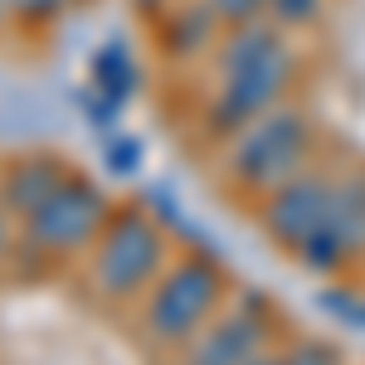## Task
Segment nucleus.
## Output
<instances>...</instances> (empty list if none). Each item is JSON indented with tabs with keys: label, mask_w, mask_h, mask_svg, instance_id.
Masks as SVG:
<instances>
[{
	"label": "nucleus",
	"mask_w": 365,
	"mask_h": 365,
	"mask_svg": "<svg viewBox=\"0 0 365 365\" xmlns=\"http://www.w3.org/2000/svg\"><path fill=\"white\" fill-rule=\"evenodd\" d=\"M292 78V49L278 25H229V39L220 44V83L210 103L215 132H244L253 117L278 108L282 88Z\"/></svg>",
	"instance_id": "obj_1"
},
{
	"label": "nucleus",
	"mask_w": 365,
	"mask_h": 365,
	"mask_svg": "<svg viewBox=\"0 0 365 365\" xmlns=\"http://www.w3.org/2000/svg\"><path fill=\"white\" fill-rule=\"evenodd\" d=\"M166 273V234L146 215H122L93 239V287L108 302H127Z\"/></svg>",
	"instance_id": "obj_2"
},
{
	"label": "nucleus",
	"mask_w": 365,
	"mask_h": 365,
	"mask_svg": "<svg viewBox=\"0 0 365 365\" xmlns=\"http://www.w3.org/2000/svg\"><path fill=\"white\" fill-rule=\"evenodd\" d=\"M234 156L229 170L244 180V185H263V190H278L282 180H292L302 161H307L312 146V122L297 108H268L263 117H253L244 132H234Z\"/></svg>",
	"instance_id": "obj_3"
},
{
	"label": "nucleus",
	"mask_w": 365,
	"mask_h": 365,
	"mask_svg": "<svg viewBox=\"0 0 365 365\" xmlns=\"http://www.w3.org/2000/svg\"><path fill=\"white\" fill-rule=\"evenodd\" d=\"M215 312H220V273L210 263L190 258V263L166 268L151 282V302L141 312V327H146L151 341L175 346V341L205 331L215 322Z\"/></svg>",
	"instance_id": "obj_4"
},
{
	"label": "nucleus",
	"mask_w": 365,
	"mask_h": 365,
	"mask_svg": "<svg viewBox=\"0 0 365 365\" xmlns=\"http://www.w3.org/2000/svg\"><path fill=\"white\" fill-rule=\"evenodd\" d=\"M103 225H108L103 190L78 180V175H68L54 195L29 215V239L49 253H78L103 234Z\"/></svg>",
	"instance_id": "obj_5"
},
{
	"label": "nucleus",
	"mask_w": 365,
	"mask_h": 365,
	"mask_svg": "<svg viewBox=\"0 0 365 365\" xmlns=\"http://www.w3.org/2000/svg\"><path fill=\"white\" fill-rule=\"evenodd\" d=\"M361 249H365V175H346L331 190L322 229L297 249V258L327 273V268H341L346 258H356Z\"/></svg>",
	"instance_id": "obj_6"
},
{
	"label": "nucleus",
	"mask_w": 365,
	"mask_h": 365,
	"mask_svg": "<svg viewBox=\"0 0 365 365\" xmlns=\"http://www.w3.org/2000/svg\"><path fill=\"white\" fill-rule=\"evenodd\" d=\"M331 190H336V180H327V175H302V170H297L292 180H282L278 190L268 195V205H263L268 234L297 253L312 234L322 229L327 205H331Z\"/></svg>",
	"instance_id": "obj_7"
},
{
	"label": "nucleus",
	"mask_w": 365,
	"mask_h": 365,
	"mask_svg": "<svg viewBox=\"0 0 365 365\" xmlns=\"http://www.w3.org/2000/svg\"><path fill=\"white\" fill-rule=\"evenodd\" d=\"M268 351V322L263 312H229V317H215L200 341L185 351V365H249L253 356Z\"/></svg>",
	"instance_id": "obj_8"
},
{
	"label": "nucleus",
	"mask_w": 365,
	"mask_h": 365,
	"mask_svg": "<svg viewBox=\"0 0 365 365\" xmlns=\"http://www.w3.org/2000/svg\"><path fill=\"white\" fill-rule=\"evenodd\" d=\"M63 180H68V170L58 166V161H49V156H25V161H15V166L5 170V180H0V205L29 220Z\"/></svg>",
	"instance_id": "obj_9"
},
{
	"label": "nucleus",
	"mask_w": 365,
	"mask_h": 365,
	"mask_svg": "<svg viewBox=\"0 0 365 365\" xmlns=\"http://www.w3.org/2000/svg\"><path fill=\"white\" fill-rule=\"evenodd\" d=\"M93 93H103V98H113V103H127L132 93H137V58L132 49L113 39V44H103L98 54H93Z\"/></svg>",
	"instance_id": "obj_10"
},
{
	"label": "nucleus",
	"mask_w": 365,
	"mask_h": 365,
	"mask_svg": "<svg viewBox=\"0 0 365 365\" xmlns=\"http://www.w3.org/2000/svg\"><path fill=\"white\" fill-rule=\"evenodd\" d=\"M215 25H220V15H215L205 0H190V5L170 10V34H175V49H180V54H200V49H210Z\"/></svg>",
	"instance_id": "obj_11"
},
{
	"label": "nucleus",
	"mask_w": 365,
	"mask_h": 365,
	"mask_svg": "<svg viewBox=\"0 0 365 365\" xmlns=\"http://www.w3.org/2000/svg\"><path fill=\"white\" fill-rule=\"evenodd\" d=\"M263 15H273V25H278V29L312 25V20L322 15V0H268V10H263Z\"/></svg>",
	"instance_id": "obj_12"
},
{
	"label": "nucleus",
	"mask_w": 365,
	"mask_h": 365,
	"mask_svg": "<svg viewBox=\"0 0 365 365\" xmlns=\"http://www.w3.org/2000/svg\"><path fill=\"white\" fill-rule=\"evenodd\" d=\"M205 5L220 15V25H249L268 10V0H205Z\"/></svg>",
	"instance_id": "obj_13"
},
{
	"label": "nucleus",
	"mask_w": 365,
	"mask_h": 365,
	"mask_svg": "<svg viewBox=\"0 0 365 365\" xmlns=\"http://www.w3.org/2000/svg\"><path fill=\"white\" fill-rule=\"evenodd\" d=\"M278 365H336V356H331V346H322V341H302V346L282 351Z\"/></svg>",
	"instance_id": "obj_14"
},
{
	"label": "nucleus",
	"mask_w": 365,
	"mask_h": 365,
	"mask_svg": "<svg viewBox=\"0 0 365 365\" xmlns=\"http://www.w3.org/2000/svg\"><path fill=\"white\" fill-rule=\"evenodd\" d=\"M0 5H10V10L25 15V20H54L68 0H0Z\"/></svg>",
	"instance_id": "obj_15"
},
{
	"label": "nucleus",
	"mask_w": 365,
	"mask_h": 365,
	"mask_svg": "<svg viewBox=\"0 0 365 365\" xmlns=\"http://www.w3.org/2000/svg\"><path fill=\"white\" fill-rule=\"evenodd\" d=\"M137 151H141L137 141H122V146H113V166H117V170H127V166H137Z\"/></svg>",
	"instance_id": "obj_16"
},
{
	"label": "nucleus",
	"mask_w": 365,
	"mask_h": 365,
	"mask_svg": "<svg viewBox=\"0 0 365 365\" xmlns=\"http://www.w3.org/2000/svg\"><path fill=\"white\" fill-rule=\"evenodd\" d=\"M5 244H10V225H5V205H0V258H5Z\"/></svg>",
	"instance_id": "obj_17"
},
{
	"label": "nucleus",
	"mask_w": 365,
	"mask_h": 365,
	"mask_svg": "<svg viewBox=\"0 0 365 365\" xmlns=\"http://www.w3.org/2000/svg\"><path fill=\"white\" fill-rule=\"evenodd\" d=\"M249 365H278V351H263V356H253Z\"/></svg>",
	"instance_id": "obj_18"
}]
</instances>
